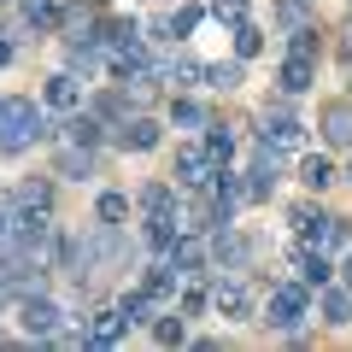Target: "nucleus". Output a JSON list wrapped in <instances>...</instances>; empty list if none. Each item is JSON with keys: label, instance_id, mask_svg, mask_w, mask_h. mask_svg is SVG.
I'll return each instance as SVG.
<instances>
[{"label": "nucleus", "instance_id": "nucleus-1", "mask_svg": "<svg viewBox=\"0 0 352 352\" xmlns=\"http://www.w3.org/2000/svg\"><path fill=\"white\" fill-rule=\"evenodd\" d=\"M41 141H47V106L30 94H6L0 100V159H24Z\"/></svg>", "mask_w": 352, "mask_h": 352}, {"label": "nucleus", "instance_id": "nucleus-2", "mask_svg": "<svg viewBox=\"0 0 352 352\" xmlns=\"http://www.w3.org/2000/svg\"><path fill=\"white\" fill-rule=\"evenodd\" d=\"M305 317H311V288H305V282H276V288L264 294V317L258 323L270 329V335H300Z\"/></svg>", "mask_w": 352, "mask_h": 352}, {"label": "nucleus", "instance_id": "nucleus-3", "mask_svg": "<svg viewBox=\"0 0 352 352\" xmlns=\"http://www.w3.org/2000/svg\"><path fill=\"white\" fill-rule=\"evenodd\" d=\"M18 329H24V340H41V346H47V340L65 329V305L53 300L47 288L18 294Z\"/></svg>", "mask_w": 352, "mask_h": 352}, {"label": "nucleus", "instance_id": "nucleus-4", "mask_svg": "<svg viewBox=\"0 0 352 352\" xmlns=\"http://www.w3.org/2000/svg\"><path fill=\"white\" fill-rule=\"evenodd\" d=\"M206 252H212V270H247V264L258 258V241H252V235H235V223H223V229H212Z\"/></svg>", "mask_w": 352, "mask_h": 352}, {"label": "nucleus", "instance_id": "nucleus-5", "mask_svg": "<svg viewBox=\"0 0 352 352\" xmlns=\"http://www.w3.org/2000/svg\"><path fill=\"white\" fill-rule=\"evenodd\" d=\"M223 170V164H212V153L200 147V141H188V147H176V188L182 194H206V182Z\"/></svg>", "mask_w": 352, "mask_h": 352}, {"label": "nucleus", "instance_id": "nucleus-6", "mask_svg": "<svg viewBox=\"0 0 352 352\" xmlns=\"http://www.w3.org/2000/svg\"><path fill=\"white\" fill-rule=\"evenodd\" d=\"M288 223H294V235H300L305 247H323V252H329V247H335V223H340V217H329L323 206L300 200V206L288 212Z\"/></svg>", "mask_w": 352, "mask_h": 352}, {"label": "nucleus", "instance_id": "nucleus-7", "mask_svg": "<svg viewBox=\"0 0 352 352\" xmlns=\"http://www.w3.org/2000/svg\"><path fill=\"white\" fill-rule=\"evenodd\" d=\"M212 305H217V317H223V323H247L252 317V294H247V282L235 276V270H217L212 276Z\"/></svg>", "mask_w": 352, "mask_h": 352}, {"label": "nucleus", "instance_id": "nucleus-8", "mask_svg": "<svg viewBox=\"0 0 352 352\" xmlns=\"http://www.w3.org/2000/svg\"><path fill=\"white\" fill-rule=\"evenodd\" d=\"M112 141H118V153H153L164 141V129H159V118H147V112H129L124 124L112 129Z\"/></svg>", "mask_w": 352, "mask_h": 352}, {"label": "nucleus", "instance_id": "nucleus-9", "mask_svg": "<svg viewBox=\"0 0 352 352\" xmlns=\"http://www.w3.org/2000/svg\"><path fill=\"white\" fill-rule=\"evenodd\" d=\"M41 106H47V112H76V106H82V76L71 71V65H65V71H53L47 82H41Z\"/></svg>", "mask_w": 352, "mask_h": 352}, {"label": "nucleus", "instance_id": "nucleus-10", "mask_svg": "<svg viewBox=\"0 0 352 352\" xmlns=\"http://www.w3.org/2000/svg\"><path fill=\"white\" fill-rule=\"evenodd\" d=\"M258 141H270V147H282V153H288V147H305V124H300L294 112H282V106H276V112L264 106V118H258Z\"/></svg>", "mask_w": 352, "mask_h": 352}, {"label": "nucleus", "instance_id": "nucleus-11", "mask_svg": "<svg viewBox=\"0 0 352 352\" xmlns=\"http://www.w3.org/2000/svg\"><path fill=\"white\" fill-rule=\"evenodd\" d=\"M176 235H182V212H141V247L153 258H164Z\"/></svg>", "mask_w": 352, "mask_h": 352}, {"label": "nucleus", "instance_id": "nucleus-12", "mask_svg": "<svg viewBox=\"0 0 352 352\" xmlns=\"http://www.w3.org/2000/svg\"><path fill=\"white\" fill-rule=\"evenodd\" d=\"M82 329H88V346H118V340L129 335V317L118 311V305H94V311L82 317Z\"/></svg>", "mask_w": 352, "mask_h": 352}, {"label": "nucleus", "instance_id": "nucleus-13", "mask_svg": "<svg viewBox=\"0 0 352 352\" xmlns=\"http://www.w3.org/2000/svg\"><path fill=\"white\" fill-rule=\"evenodd\" d=\"M276 88L288 94V100L311 94V88H317V59H305V53H288V59L276 65Z\"/></svg>", "mask_w": 352, "mask_h": 352}, {"label": "nucleus", "instance_id": "nucleus-14", "mask_svg": "<svg viewBox=\"0 0 352 352\" xmlns=\"http://www.w3.org/2000/svg\"><path fill=\"white\" fill-rule=\"evenodd\" d=\"M294 270H300V282L305 288H329V282H335V264H329V252L323 247H305V241H294Z\"/></svg>", "mask_w": 352, "mask_h": 352}, {"label": "nucleus", "instance_id": "nucleus-15", "mask_svg": "<svg viewBox=\"0 0 352 352\" xmlns=\"http://www.w3.org/2000/svg\"><path fill=\"white\" fill-rule=\"evenodd\" d=\"M18 24L30 36H53V30H65V6L59 0H18Z\"/></svg>", "mask_w": 352, "mask_h": 352}, {"label": "nucleus", "instance_id": "nucleus-16", "mask_svg": "<svg viewBox=\"0 0 352 352\" xmlns=\"http://www.w3.org/2000/svg\"><path fill=\"white\" fill-rule=\"evenodd\" d=\"M200 18H212V12L188 0V6H176L170 18H159V24H153V41H188L194 30H200Z\"/></svg>", "mask_w": 352, "mask_h": 352}, {"label": "nucleus", "instance_id": "nucleus-17", "mask_svg": "<svg viewBox=\"0 0 352 352\" xmlns=\"http://www.w3.org/2000/svg\"><path fill=\"white\" fill-rule=\"evenodd\" d=\"M317 317H323V323L329 329H346L352 323V288H346V282H340V288H335V282H329V288H317Z\"/></svg>", "mask_w": 352, "mask_h": 352}, {"label": "nucleus", "instance_id": "nucleus-18", "mask_svg": "<svg viewBox=\"0 0 352 352\" xmlns=\"http://www.w3.org/2000/svg\"><path fill=\"white\" fill-rule=\"evenodd\" d=\"M317 129H323L329 147H352V100H329L317 112Z\"/></svg>", "mask_w": 352, "mask_h": 352}, {"label": "nucleus", "instance_id": "nucleus-19", "mask_svg": "<svg viewBox=\"0 0 352 352\" xmlns=\"http://www.w3.org/2000/svg\"><path fill=\"white\" fill-rule=\"evenodd\" d=\"M6 206H12V212H53V182L47 176H30V182L6 188Z\"/></svg>", "mask_w": 352, "mask_h": 352}, {"label": "nucleus", "instance_id": "nucleus-20", "mask_svg": "<svg viewBox=\"0 0 352 352\" xmlns=\"http://www.w3.org/2000/svg\"><path fill=\"white\" fill-rule=\"evenodd\" d=\"M159 82H170V88H206V59H194V53H176V59L159 65Z\"/></svg>", "mask_w": 352, "mask_h": 352}, {"label": "nucleus", "instance_id": "nucleus-21", "mask_svg": "<svg viewBox=\"0 0 352 352\" xmlns=\"http://www.w3.org/2000/svg\"><path fill=\"white\" fill-rule=\"evenodd\" d=\"M65 141H71V147H100V141H106V124L88 112V106H76V112H65Z\"/></svg>", "mask_w": 352, "mask_h": 352}, {"label": "nucleus", "instance_id": "nucleus-22", "mask_svg": "<svg viewBox=\"0 0 352 352\" xmlns=\"http://www.w3.org/2000/svg\"><path fill=\"white\" fill-rule=\"evenodd\" d=\"M53 176H65V182H88V176H94V147H71V141H65V147L53 153Z\"/></svg>", "mask_w": 352, "mask_h": 352}, {"label": "nucleus", "instance_id": "nucleus-23", "mask_svg": "<svg viewBox=\"0 0 352 352\" xmlns=\"http://www.w3.org/2000/svg\"><path fill=\"white\" fill-rule=\"evenodd\" d=\"M300 182L311 194H323V188H335V182H340V170H335L329 153H305V159H300Z\"/></svg>", "mask_w": 352, "mask_h": 352}, {"label": "nucleus", "instance_id": "nucleus-24", "mask_svg": "<svg viewBox=\"0 0 352 352\" xmlns=\"http://www.w3.org/2000/svg\"><path fill=\"white\" fill-rule=\"evenodd\" d=\"M176 206H182L176 182H141L135 188V212H176Z\"/></svg>", "mask_w": 352, "mask_h": 352}, {"label": "nucleus", "instance_id": "nucleus-25", "mask_svg": "<svg viewBox=\"0 0 352 352\" xmlns=\"http://www.w3.org/2000/svg\"><path fill=\"white\" fill-rule=\"evenodd\" d=\"M153 340H159V346H182V340H188V317L176 311V305H159V311H153Z\"/></svg>", "mask_w": 352, "mask_h": 352}, {"label": "nucleus", "instance_id": "nucleus-26", "mask_svg": "<svg viewBox=\"0 0 352 352\" xmlns=\"http://www.w3.org/2000/svg\"><path fill=\"white\" fill-rule=\"evenodd\" d=\"M241 82H247V59H229V65H206V88H217V94H235Z\"/></svg>", "mask_w": 352, "mask_h": 352}, {"label": "nucleus", "instance_id": "nucleus-27", "mask_svg": "<svg viewBox=\"0 0 352 352\" xmlns=\"http://www.w3.org/2000/svg\"><path fill=\"white\" fill-rule=\"evenodd\" d=\"M88 112L100 118L106 129H118V124H124L129 112H135V106H129V94H94V100H88Z\"/></svg>", "mask_w": 352, "mask_h": 352}, {"label": "nucleus", "instance_id": "nucleus-28", "mask_svg": "<svg viewBox=\"0 0 352 352\" xmlns=\"http://www.w3.org/2000/svg\"><path fill=\"white\" fill-rule=\"evenodd\" d=\"M118 311H124L129 329H135V323H153V311H159V305H153L147 288H124V294H118Z\"/></svg>", "mask_w": 352, "mask_h": 352}, {"label": "nucleus", "instance_id": "nucleus-29", "mask_svg": "<svg viewBox=\"0 0 352 352\" xmlns=\"http://www.w3.org/2000/svg\"><path fill=\"white\" fill-rule=\"evenodd\" d=\"M129 212H135V200H129L124 188H106L100 200H94V217H100V223H129Z\"/></svg>", "mask_w": 352, "mask_h": 352}, {"label": "nucleus", "instance_id": "nucleus-30", "mask_svg": "<svg viewBox=\"0 0 352 352\" xmlns=\"http://www.w3.org/2000/svg\"><path fill=\"white\" fill-rule=\"evenodd\" d=\"M200 147L212 153V164H229V159H235V129H229V124H206Z\"/></svg>", "mask_w": 352, "mask_h": 352}, {"label": "nucleus", "instance_id": "nucleus-31", "mask_svg": "<svg viewBox=\"0 0 352 352\" xmlns=\"http://www.w3.org/2000/svg\"><path fill=\"white\" fill-rule=\"evenodd\" d=\"M170 124L176 129H206V124H212V112H206L200 100H188V94H176V100H170Z\"/></svg>", "mask_w": 352, "mask_h": 352}, {"label": "nucleus", "instance_id": "nucleus-32", "mask_svg": "<svg viewBox=\"0 0 352 352\" xmlns=\"http://www.w3.org/2000/svg\"><path fill=\"white\" fill-rule=\"evenodd\" d=\"M317 18V0H276V24L282 30H300Z\"/></svg>", "mask_w": 352, "mask_h": 352}, {"label": "nucleus", "instance_id": "nucleus-33", "mask_svg": "<svg viewBox=\"0 0 352 352\" xmlns=\"http://www.w3.org/2000/svg\"><path fill=\"white\" fill-rule=\"evenodd\" d=\"M258 53H264V30L252 18H241L235 24V59H258Z\"/></svg>", "mask_w": 352, "mask_h": 352}, {"label": "nucleus", "instance_id": "nucleus-34", "mask_svg": "<svg viewBox=\"0 0 352 352\" xmlns=\"http://www.w3.org/2000/svg\"><path fill=\"white\" fill-rule=\"evenodd\" d=\"M288 53H305V59H317V53H323V36H317V18H311V24H300V30H288Z\"/></svg>", "mask_w": 352, "mask_h": 352}, {"label": "nucleus", "instance_id": "nucleus-35", "mask_svg": "<svg viewBox=\"0 0 352 352\" xmlns=\"http://www.w3.org/2000/svg\"><path fill=\"white\" fill-rule=\"evenodd\" d=\"M206 305H212V288H206V282H194V288L176 294V311H182V317H200Z\"/></svg>", "mask_w": 352, "mask_h": 352}, {"label": "nucleus", "instance_id": "nucleus-36", "mask_svg": "<svg viewBox=\"0 0 352 352\" xmlns=\"http://www.w3.org/2000/svg\"><path fill=\"white\" fill-rule=\"evenodd\" d=\"M206 12H212V18H217V24H229V30H235V24H241V18H247V12H252V0H212V6H206Z\"/></svg>", "mask_w": 352, "mask_h": 352}, {"label": "nucleus", "instance_id": "nucleus-37", "mask_svg": "<svg viewBox=\"0 0 352 352\" xmlns=\"http://www.w3.org/2000/svg\"><path fill=\"white\" fill-rule=\"evenodd\" d=\"M6 235H12V206H6V194H0V247H6Z\"/></svg>", "mask_w": 352, "mask_h": 352}, {"label": "nucleus", "instance_id": "nucleus-38", "mask_svg": "<svg viewBox=\"0 0 352 352\" xmlns=\"http://www.w3.org/2000/svg\"><path fill=\"white\" fill-rule=\"evenodd\" d=\"M12 53H18V47H12V30H0V71L12 65Z\"/></svg>", "mask_w": 352, "mask_h": 352}, {"label": "nucleus", "instance_id": "nucleus-39", "mask_svg": "<svg viewBox=\"0 0 352 352\" xmlns=\"http://www.w3.org/2000/svg\"><path fill=\"white\" fill-rule=\"evenodd\" d=\"M340 282H346V288H352V247H346V264H340Z\"/></svg>", "mask_w": 352, "mask_h": 352}, {"label": "nucleus", "instance_id": "nucleus-40", "mask_svg": "<svg viewBox=\"0 0 352 352\" xmlns=\"http://www.w3.org/2000/svg\"><path fill=\"white\" fill-rule=\"evenodd\" d=\"M0 6H18V0H0Z\"/></svg>", "mask_w": 352, "mask_h": 352}, {"label": "nucleus", "instance_id": "nucleus-41", "mask_svg": "<svg viewBox=\"0 0 352 352\" xmlns=\"http://www.w3.org/2000/svg\"><path fill=\"white\" fill-rule=\"evenodd\" d=\"M346 182H352V164H346Z\"/></svg>", "mask_w": 352, "mask_h": 352}, {"label": "nucleus", "instance_id": "nucleus-42", "mask_svg": "<svg viewBox=\"0 0 352 352\" xmlns=\"http://www.w3.org/2000/svg\"><path fill=\"white\" fill-rule=\"evenodd\" d=\"M346 6H352V0H346Z\"/></svg>", "mask_w": 352, "mask_h": 352}]
</instances>
